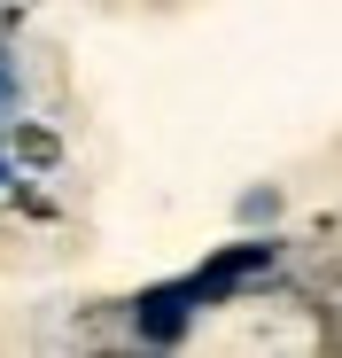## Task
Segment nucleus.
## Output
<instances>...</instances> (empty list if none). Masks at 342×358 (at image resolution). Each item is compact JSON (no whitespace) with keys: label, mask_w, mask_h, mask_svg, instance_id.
Masks as SVG:
<instances>
[{"label":"nucleus","mask_w":342,"mask_h":358,"mask_svg":"<svg viewBox=\"0 0 342 358\" xmlns=\"http://www.w3.org/2000/svg\"><path fill=\"white\" fill-rule=\"evenodd\" d=\"M257 265H265V250H218V257H210V265L187 280V304H202V296H225V288H241Z\"/></svg>","instance_id":"obj_1"},{"label":"nucleus","mask_w":342,"mask_h":358,"mask_svg":"<svg viewBox=\"0 0 342 358\" xmlns=\"http://www.w3.org/2000/svg\"><path fill=\"white\" fill-rule=\"evenodd\" d=\"M140 335L148 343H179L187 335V288H163V296H140Z\"/></svg>","instance_id":"obj_2"}]
</instances>
